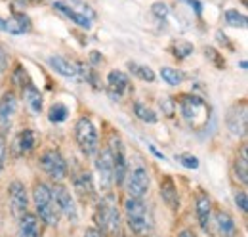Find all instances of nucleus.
Listing matches in <instances>:
<instances>
[{
	"mask_svg": "<svg viewBox=\"0 0 248 237\" xmlns=\"http://www.w3.org/2000/svg\"><path fill=\"white\" fill-rule=\"evenodd\" d=\"M124 216L128 230L136 237H151L155 230V220L151 208L145 205L143 199L128 197L124 201Z\"/></svg>",
	"mask_w": 248,
	"mask_h": 237,
	"instance_id": "nucleus-1",
	"label": "nucleus"
},
{
	"mask_svg": "<svg viewBox=\"0 0 248 237\" xmlns=\"http://www.w3.org/2000/svg\"><path fill=\"white\" fill-rule=\"evenodd\" d=\"M95 224L99 226L97 230L103 236H119L121 232V212L117 207V199L113 193H105L101 201L95 207Z\"/></svg>",
	"mask_w": 248,
	"mask_h": 237,
	"instance_id": "nucleus-2",
	"label": "nucleus"
},
{
	"mask_svg": "<svg viewBox=\"0 0 248 237\" xmlns=\"http://www.w3.org/2000/svg\"><path fill=\"white\" fill-rule=\"evenodd\" d=\"M32 203L36 208V216L40 218L42 224H48V226H58L60 224V210L56 207V201L52 197V191L46 184L42 182H36L34 184V189H32Z\"/></svg>",
	"mask_w": 248,
	"mask_h": 237,
	"instance_id": "nucleus-3",
	"label": "nucleus"
},
{
	"mask_svg": "<svg viewBox=\"0 0 248 237\" xmlns=\"http://www.w3.org/2000/svg\"><path fill=\"white\" fill-rule=\"evenodd\" d=\"M75 140L86 157H93L99 151V134L90 117H80L75 124Z\"/></svg>",
	"mask_w": 248,
	"mask_h": 237,
	"instance_id": "nucleus-4",
	"label": "nucleus"
},
{
	"mask_svg": "<svg viewBox=\"0 0 248 237\" xmlns=\"http://www.w3.org/2000/svg\"><path fill=\"white\" fill-rule=\"evenodd\" d=\"M124 182H126V193H128V197H136V199H143V195L149 191V186H151L149 172L141 165H138L132 170H128Z\"/></svg>",
	"mask_w": 248,
	"mask_h": 237,
	"instance_id": "nucleus-5",
	"label": "nucleus"
},
{
	"mask_svg": "<svg viewBox=\"0 0 248 237\" xmlns=\"http://www.w3.org/2000/svg\"><path fill=\"white\" fill-rule=\"evenodd\" d=\"M180 109H182V115L187 122L195 128H199L202 122H206L208 117V107L206 103L197 98V96H182V102H180Z\"/></svg>",
	"mask_w": 248,
	"mask_h": 237,
	"instance_id": "nucleus-6",
	"label": "nucleus"
},
{
	"mask_svg": "<svg viewBox=\"0 0 248 237\" xmlns=\"http://www.w3.org/2000/svg\"><path fill=\"white\" fill-rule=\"evenodd\" d=\"M95 155H97V159H95V172H97V180H99V187L109 193V189L115 186V169H113L111 149L103 148L101 151H97Z\"/></svg>",
	"mask_w": 248,
	"mask_h": 237,
	"instance_id": "nucleus-7",
	"label": "nucleus"
},
{
	"mask_svg": "<svg viewBox=\"0 0 248 237\" xmlns=\"http://www.w3.org/2000/svg\"><path fill=\"white\" fill-rule=\"evenodd\" d=\"M38 163H40V169L56 182H62L67 176V163L58 149H46L40 155Z\"/></svg>",
	"mask_w": 248,
	"mask_h": 237,
	"instance_id": "nucleus-8",
	"label": "nucleus"
},
{
	"mask_svg": "<svg viewBox=\"0 0 248 237\" xmlns=\"http://www.w3.org/2000/svg\"><path fill=\"white\" fill-rule=\"evenodd\" d=\"M50 191H52V197L56 201L60 214H65L71 222H77L78 210H77V203H75V197L71 195V191L63 184H54V187H50Z\"/></svg>",
	"mask_w": 248,
	"mask_h": 237,
	"instance_id": "nucleus-9",
	"label": "nucleus"
},
{
	"mask_svg": "<svg viewBox=\"0 0 248 237\" xmlns=\"http://www.w3.org/2000/svg\"><path fill=\"white\" fill-rule=\"evenodd\" d=\"M113 155V169H115V186H123L126 172H128V163H126V153H124L123 140L117 134H111L109 146Z\"/></svg>",
	"mask_w": 248,
	"mask_h": 237,
	"instance_id": "nucleus-10",
	"label": "nucleus"
},
{
	"mask_svg": "<svg viewBox=\"0 0 248 237\" xmlns=\"http://www.w3.org/2000/svg\"><path fill=\"white\" fill-rule=\"evenodd\" d=\"M8 199H10V207L16 216H21L23 212H27L29 208V195H27V187L23 182L14 180L8 187Z\"/></svg>",
	"mask_w": 248,
	"mask_h": 237,
	"instance_id": "nucleus-11",
	"label": "nucleus"
},
{
	"mask_svg": "<svg viewBox=\"0 0 248 237\" xmlns=\"http://www.w3.org/2000/svg\"><path fill=\"white\" fill-rule=\"evenodd\" d=\"M247 103H237L227 111V128L233 136H245L247 134Z\"/></svg>",
	"mask_w": 248,
	"mask_h": 237,
	"instance_id": "nucleus-12",
	"label": "nucleus"
},
{
	"mask_svg": "<svg viewBox=\"0 0 248 237\" xmlns=\"http://www.w3.org/2000/svg\"><path fill=\"white\" fill-rule=\"evenodd\" d=\"M16 111H17V98L14 92H6L0 98V130H2V136L10 130Z\"/></svg>",
	"mask_w": 248,
	"mask_h": 237,
	"instance_id": "nucleus-13",
	"label": "nucleus"
},
{
	"mask_svg": "<svg viewBox=\"0 0 248 237\" xmlns=\"http://www.w3.org/2000/svg\"><path fill=\"white\" fill-rule=\"evenodd\" d=\"M17 224V237H42V222L34 212H23Z\"/></svg>",
	"mask_w": 248,
	"mask_h": 237,
	"instance_id": "nucleus-14",
	"label": "nucleus"
},
{
	"mask_svg": "<svg viewBox=\"0 0 248 237\" xmlns=\"http://www.w3.org/2000/svg\"><path fill=\"white\" fill-rule=\"evenodd\" d=\"M0 31L2 33H10V34H25L31 31V19L25 14L16 12L10 19L0 17Z\"/></svg>",
	"mask_w": 248,
	"mask_h": 237,
	"instance_id": "nucleus-15",
	"label": "nucleus"
},
{
	"mask_svg": "<svg viewBox=\"0 0 248 237\" xmlns=\"http://www.w3.org/2000/svg\"><path fill=\"white\" fill-rule=\"evenodd\" d=\"M48 65L62 77H78L80 75V63H75L71 59L63 58V56H50Z\"/></svg>",
	"mask_w": 248,
	"mask_h": 237,
	"instance_id": "nucleus-16",
	"label": "nucleus"
},
{
	"mask_svg": "<svg viewBox=\"0 0 248 237\" xmlns=\"http://www.w3.org/2000/svg\"><path fill=\"white\" fill-rule=\"evenodd\" d=\"M54 10H58V12L63 14L67 19H71L75 25H78V27H82V29H90V27H92V19L86 17L84 14H80L78 10H75L73 6H69L67 2H62V0L54 2Z\"/></svg>",
	"mask_w": 248,
	"mask_h": 237,
	"instance_id": "nucleus-17",
	"label": "nucleus"
},
{
	"mask_svg": "<svg viewBox=\"0 0 248 237\" xmlns=\"http://www.w3.org/2000/svg\"><path fill=\"white\" fill-rule=\"evenodd\" d=\"M73 186H75V193L82 199V201H90L93 195H95V187H93V180L90 172H80L77 174L73 180Z\"/></svg>",
	"mask_w": 248,
	"mask_h": 237,
	"instance_id": "nucleus-18",
	"label": "nucleus"
},
{
	"mask_svg": "<svg viewBox=\"0 0 248 237\" xmlns=\"http://www.w3.org/2000/svg\"><path fill=\"white\" fill-rule=\"evenodd\" d=\"M214 224H216V232L219 237L237 236V224H235L233 216L227 210H217L214 214Z\"/></svg>",
	"mask_w": 248,
	"mask_h": 237,
	"instance_id": "nucleus-19",
	"label": "nucleus"
},
{
	"mask_svg": "<svg viewBox=\"0 0 248 237\" xmlns=\"http://www.w3.org/2000/svg\"><path fill=\"white\" fill-rule=\"evenodd\" d=\"M107 86H109L111 98L119 100L124 92L128 90V86H130V79H128V75L123 73V71H111L107 75Z\"/></svg>",
	"mask_w": 248,
	"mask_h": 237,
	"instance_id": "nucleus-20",
	"label": "nucleus"
},
{
	"mask_svg": "<svg viewBox=\"0 0 248 237\" xmlns=\"http://www.w3.org/2000/svg\"><path fill=\"white\" fill-rule=\"evenodd\" d=\"M34 132L29 130V128H25V130H21L17 136H16V140H14V144H12V151H14V155H17V157H21V155H27V153H31L32 148H34Z\"/></svg>",
	"mask_w": 248,
	"mask_h": 237,
	"instance_id": "nucleus-21",
	"label": "nucleus"
},
{
	"mask_svg": "<svg viewBox=\"0 0 248 237\" xmlns=\"http://www.w3.org/2000/svg\"><path fill=\"white\" fill-rule=\"evenodd\" d=\"M160 197L162 201L166 203V207L172 208V210H178L180 208V195H178V187L174 184L172 178H164L160 182Z\"/></svg>",
	"mask_w": 248,
	"mask_h": 237,
	"instance_id": "nucleus-22",
	"label": "nucleus"
},
{
	"mask_svg": "<svg viewBox=\"0 0 248 237\" xmlns=\"http://www.w3.org/2000/svg\"><path fill=\"white\" fill-rule=\"evenodd\" d=\"M210 218H212V201L206 193H199V197H197V220H199L201 230H204V232L208 230Z\"/></svg>",
	"mask_w": 248,
	"mask_h": 237,
	"instance_id": "nucleus-23",
	"label": "nucleus"
},
{
	"mask_svg": "<svg viewBox=\"0 0 248 237\" xmlns=\"http://www.w3.org/2000/svg\"><path fill=\"white\" fill-rule=\"evenodd\" d=\"M23 96H25V102H27V105H29V109H31L32 113H40L42 111V105H44L42 94H40V90L36 88L32 83L23 86Z\"/></svg>",
	"mask_w": 248,
	"mask_h": 237,
	"instance_id": "nucleus-24",
	"label": "nucleus"
},
{
	"mask_svg": "<svg viewBox=\"0 0 248 237\" xmlns=\"http://www.w3.org/2000/svg\"><path fill=\"white\" fill-rule=\"evenodd\" d=\"M128 69L132 71V75H136L138 79L141 81H147V83H153L155 81V73L149 65H141V63H136V61H128Z\"/></svg>",
	"mask_w": 248,
	"mask_h": 237,
	"instance_id": "nucleus-25",
	"label": "nucleus"
},
{
	"mask_svg": "<svg viewBox=\"0 0 248 237\" xmlns=\"http://www.w3.org/2000/svg\"><path fill=\"white\" fill-rule=\"evenodd\" d=\"M235 172H237V178L243 182V184H248V157H247V146L241 148V153L235 161Z\"/></svg>",
	"mask_w": 248,
	"mask_h": 237,
	"instance_id": "nucleus-26",
	"label": "nucleus"
},
{
	"mask_svg": "<svg viewBox=\"0 0 248 237\" xmlns=\"http://www.w3.org/2000/svg\"><path fill=\"white\" fill-rule=\"evenodd\" d=\"M160 77L164 83H168L170 86H178L186 81V75L180 71V69H174V67H162L160 69Z\"/></svg>",
	"mask_w": 248,
	"mask_h": 237,
	"instance_id": "nucleus-27",
	"label": "nucleus"
},
{
	"mask_svg": "<svg viewBox=\"0 0 248 237\" xmlns=\"http://www.w3.org/2000/svg\"><path fill=\"white\" fill-rule=\"evenodd\" d=\"M134 113H136V117L140 118V120H143V122H147V124H155L156 120H158L155 111L149 109L147 105H143L141 102H136V103H134Z\"/></svg>",
	"mask_w": 248,
	"mask_h": 237,
	"instance_id": "nucleus-28",
	"label": "nucleus"
},
{
	"mask_svg": "<svg viewBox=\"0 0 248 237\" xmlns=\"http://www.w3.org/2000/svg\"><path fill=\"white\" fill-rule=\"evenodd\" d=\"M225 23H227L229 27H241V29H245V27H247V16L241 14V12L235 10V8H229V10L225 12Z\"/></svg>",
	"mask_w": 248,
	"mask_h": 237,
	"instance_id": "nucleus-29",
	"label": "nucleus"
},
{
	"mask_svg": "<svg viewBox=\"0 0 248 237\" xmlns=\"http://www.w3.org/2000/svg\"><path fill=\"white\" fill-rule=\"evenodd\" d=\"M67 117H69V109H67L63 103H54V105L50 107V111H48V118H50V122H56V124L65 122Z\"/></svg>",
	"mask_w": 248,
	"mask_h": 237,
	"instance_id": "nucleus-30",
	"label": "nucleus"
},
{
	"mask_svg": "<svg viewBox=\"0 0 248 237\" xmlns=\"http://www.w3.org/2000/svg\"><path fill=\"white\" fill-rule=\"evenodd\" d=\"M172 52H174L176 58L184 59V58H187V56H191V52H193V44L187 42V40H178V42L172 46Z\"/></svg>",
	"mask_w": 248,
	"mask_h": 237,
	"instance_id": "nucleus-31",
	"label": "nucleus"
},
{
	"mask_svg": "<svg viewBox=\"0 0 248 237\" xmlns=\"http://www.w3.org/2000/svg\"><path fill=\"white\" fill-rule=\"evenodd\" d=\"M176 159H178V163H182L186 169H191V170L199 169V159L193 157V155H189V153H182V155H178Z\"/></svg>",
	"mask_w": 248,
	"mask_h": 237,
	"instance_id": "nucleus-32",
	"label": "nucleus"
},
{
	"mask_svg": "<svg viewBox=\"0 0 248 237\" xmlns=\"http://www.w3.org/2000/svg\"><path fill=\"white\" fill-rule=\"evenodd\" d=\"M235 205L239 207V210H241V212H247V208H248V195H247V191H245V189L235 193Z\"/></svg>",
	"mask_w": 248,
	"mask_h": 237,
	"instance_id": "nucleus-33",
	"label": "nucleus"
},
{
	"mask_svg": "<svg viewBox=\"0 0 248 237\" xmlns=\"http://www.w3.org/2000/svg\"><path fill=\"white\" fill-rule=\"evenodd\" d=\"M151 10H153V14H155L156 17H166L168 16V6L164 4V2H155L153 6H151Z\"/></svg>",
	"mask_w": 248,
	"mask_h": 237,
	"instance_id": "nucleus-34",
	"label": "nucleus"
},
{
	"mask_svg": "<svg viewBox=\"0 0 248 237\" xmlns=\"http://www.w3.org/2000/svg\"><path fill=\"white\" fill-rule=\"evenodd\" d=\"M4 159H6V142H4V136L0 134V172L4 169Z\"/></svg>",
	"mask_w": 248,
	"mask_h": 237,
	"instance_id": "nucleus-35",
	"label": "nucleus"
},
{
	"mask_svg": "<svg viewBox=\"0 0 248 237\" xmlns=\"http://www.w3.org/2000/svg\"><path fill=\"white\" fill-rule=\"evenodd\" d=\"M182 2H187L191 8H195V14L201 16V12H202V4H201L199 0H182Z\"/></svg>",
	"mask_w": 248,
	"mask_h": 237,
	"instance_id": "nucleus-36",
	"label": "nucleus"
},
{
	"mask_svg": "<svg viewBox=\"0 0 248 237\" xmlns=\"http://www.w3.org/2000/svg\"><path fill=\"white\" fill-rule=\"evenodd\" d=\"M84 237H105L97 228H88L86 232H84Z\"/></svg>",
	"mask_w": 248,
	"mask_h": 237,
	"instance_id": "nucleus-37",
	"label": "nucleus"
},
{
	"mask_svg": "<svg viewBox=\"0 0 248 237\" xmlns=\"http://www.w3.org/2000/svg\"><path fill=\"white\" fill-rule=\"evenodd\" d=\"M6 67V54H4V50L0 48V71Z\"/></svg>",
	"mask_w": 248,
	"mask_h": 237,
	"instance_id": "nucleus-38",
	"label": "nucleus"
},
{
	"mask_svg": "<svg viewBox=\"0 0 248 237\" xmlns=\"http://www.w3.org/2000/svg\"><path fill=\"white\" fill-rule=\"evenodd\" d=\"M178 237H197L191 230H182L180 234H178Z\"/></svg>",
	"mask_w": 248,
	"mask_h": 237,
	"instance_id": "nucleus-39",
	"label": "nucleus"
},
{
	"mask_svg": "<svg viewBox=\"0 0 248 237\" xmlns=\"http://www.w3.org/2000/svg\"><path fill=\"white\" fill-rule=\"evenodd\" d=\"M247 67H248V63L245 61V59H243V61H241V69H247Z\"/></svg>",
	"mask_w": 248,
	"mask_h": 237,
	"instance_id": "nucleus-40",
	"label": "nucleus"
},
{
	"mask_svg": "<svg viewBox=\"0 0 248 237\" xmlns=\"http://www.w3.org/2000/svg\"><path fill=\"white\" fill-rule=\"evenodd\" d=\"M19 2H42V0H19Z\"/></svg>",
	"mask_w": 248,
	"mask_h": 237,
	"instance_id": "nucleus-41",
	"label": "nucleus"
}]
</instances>
